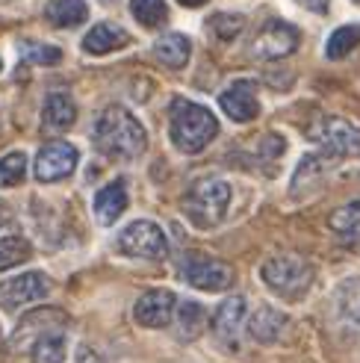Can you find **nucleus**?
Here are the masks:
<instances>
[{
  "mask_svg": "<svg viewBox=\"0 0 360 363\" xmlns=\"http://www.w3.org/2000/svg\"><path fill=\"white\" fill-rule=\"evenodd\" d=\"M95 145L116 160H136L148 145L142 127L124 106H106L95 121Z\"/></svg>",
  "mask_w": 360,
  "mask_h": 363,
  "instance_id": "f257e3e1",
  "label": "nucleus"
},
{
  "mask_svg": "<svg viewBox=\"0 0 360 363\" xmlns=\"http://www.w3.org/2000/svg\"><path fill=\"white\" fill-rule=\"evenodd\" d=\"M169 133H171V142H174L177 151L198 154L215 139V133H219V121H215V116L207 110V106L177 98L171 104V127H169Z\"/></svg>",
  "mask_w": 360,
  "mask_h": 363,
  "instance_id": "f03ea898",
  "label": "nucleus"
},
{
  "mask_svg": "<svg viewBox=\"0 0 360 363\" xmlns=\"http://www.w3.org/2000/svg\"><path fill=\"white\" fill-rule=\"evenodd\" d=\"M260 275H263V284L275 296L286 301H298L313 284V266L304 257H298V254H281V257L263 263Z\"/></svg>",
  "mask_w": 360,
  "mask_h": 363,
  "instance_id": "7ed1b4c3",
  "label": "nucleus"
},
{
  "mask_svg": "<svg viewBox=\"0 0 360 363\" xmlns=\"http://www.w3.org/2000/svg\"><path fill=\"white\" fill-rule=\"evenodd\" d=\"M230 207V184L219 177H207L186 192L184 198V210L198 228H215Z\"/></svg>",
  "mask_w": 360,
  "mask_h": 363,
  "instance_id": "20e7f679",
  "label": "nucleus"
},
{
  "mask_svg": "<svg viewBox=\"0 0 360 363\" xmlns=\"http://www.w3.org/2000/svg\"><path fill=\"white\" fill-rule=\"evenodd\" d=\"M116 248L121 254H128V257H136V260H163L169 254V242H166L163 228L148 222V219L130 222L124 228L116 237Z\"/></svg>",
  "mask_w": 360,
  "mask_h": 363,
  "instance_id": "39448f33",
  "label": "nucleus"
},
{
  "mask_svg": "<svg viewBox=\"0 0 360 363\" xmlns=\"http://www.w3.org/2000/svg\"><path fill=\"white\" fill-rule=\"evenodd\" d=\"M180 275L184 281L195 289H204V293H222L233 284V266L225 263V260H215V257H207V254H186L180 260Z\"/></svg>",
  "mask_w": 360,
  "mask_h": 363,
  "instance_id": "423d86ee",
  "label": "nucleus"
},
{
  "mask_svg": "<svg viewBox=\"0 0 360 363\" xmlns=\"http://www.w3.org/2000/svg\"><path fill=\"white\" fill-rule=\"evenodd\" d=\"M310 136L334 157H354L360 154V127L343 121V118H322Z\"/></svg>",
  "mask_w": 360,
  "mask_h": 363,
  "instance_id": "0eeeda50",
  "label": "nucleus"
},
{
  "mask_svg": "<svg viewBox=\"0 0 360 363\" xmlns=\"http://www.w3.org/2000/svg\"><path fill=\"white\" fill-rule=\"evenodd\" d=\"M47 293H50V281L45 272H24V275L0 284V307L4 311H18L24 304L42 301Z\"/></svg>",
  "mask_w": 360,
  "mask_h": 363,
  "instance_id": "6e6552de",
  "label": "nucleus"
},
{
  "mask_svg": "<svg viewBox=\"0 0 360 363\" xmlns=\"http://www.w3.org/2000/svg\"><path fill=\"white\" fill-rule=\"evenodd\" d=\"M298 48V30L286 21H269L260 33L254 45H251V53L257 60H281V57H290V53Z\"/></svg>",
  "mask_w": 360,
  "mask_h": 363,
  "instance_id": "1a4fd4ad",
  "label": "nucleus"
},
{
  "mask_svg": "<svg viewBox=\"0 0 360 363\" xmlns=\"http://www.w3.org/2000/svg\"><path fill=\"white\" fill-rule=\"evenodd\" d=\"M77 169V148L68 142H50L35 157V177L42 184H57Z\"/></svg>",
  "mask_w": 360,
  "mask_h": 363,
  "instance_id": "9d476101",
  "label": "nucleus"
},
{
  "mask_svg": "<svg viewBox=\"0 0 360 363\" xmlns=\"http://www.w3.org/2000/svg\"><path fill=\"white\" fill-rule=\"evenodd\" d=\"M174 311H177V298L171 289H148V293L139 296L133 316L142 328H166L174 319Z\"/></svg>",
  "mask_w": 360,
  "mask_h": 363,
  "instance_id": "9b49d317",
  "label": "nucleus"
},
{
  "mask_svg": "<svg viewBox=\"0 0 360 363\" xmlns=\"http://www.w3.org/2000/svg\"><path fill=\"white\" fill-rule=\"evenodd\" d=\"M242 325H245V298L242 296H233L227 301L219 304V311L213 313V334L215 340L227 349H237L240 334H242Z\"/></svg>",
  "mask_w": 360,
  "mask_h": 363,
  "instance_id": "f8f14e48",
  "label": "nucleus"
},
{
  "mask_svg": "<svg viewBox=\"0 0 360 363\" xmlns=\"http://www.w3.org/2000/svg\"><path fill=\"white\" fill-rule=\"evenodd\" d=\"M219 104H222L225 116H230L233 121H240V124H242V121H251V118H257V113H260L257 86L251 83V80H237V83L227 86L225 92H222Z\"/></svg>",
  "mask_w": 360,
  "mask_h": 363,
  "instance_id": "ddd939ff",
  "label": "nucleus"
},
{
  "mask_svg": "<svg viewBox=\"0 0 360 363\" xmlns=\"http://www.w3.org/2000/svg\"><path fill=\"white\" fill-rule=\"evenodd\" d=\"M65 322H68V316L62 311H57V307H39V311H33V313H27L21 319V325H18V331H15V342L18 346H24V342L33 346L42 334L62 331Z\"/></svg>",
  "mask_w": 360,
  "mask_h": 363,
  "instance_id": "4468645a",
  "label": "nucleus"
},
{
  "mask_svg": "<svg viewBox=\"0 0 360 363\" xmlns=\"http://www.w3.org/2000/svg\"><path fill=\"white\" fill-rule=\"evenodd\" d=\"M74 118H77V106H74V101H71L65 92L47 95L45 110H42L45 133H62V130H68V127L74 124Z\"/></svg>",
  "mask_w": 360,
  "mask_h": 363,
  "instance_id": "2eb2a0df",
  "label": "nucleus"
},
{
  "mask_svg": "<svg viewBox=\"0 0 360 363\" xmlns=\"http://www.w3.org/2000/svg\"><path fill=\"white\" fill-rule=\"evenodd\" d=\"M124 210H128V189H124V180H113V184H106L95 195V219L101 225H113Z\"/></svg>",
  "mask_w": 360,
  "mask_h": 363,
  "instance_id": "dca6fc26",
  "label": "nucleus"
},
{
  "mask_svg": "<svg viewBox=\"0 0 360 363\" xmlns=\"http://www.w3.org/2000/svg\"><path fill=\"white\" fill-rule=\"evenodd\" d=\"M130 42V35L124 33L121 27L110 24V21H103V24H95L92 30L86 33V39H83V50L86 53H95V57H101V53H113L118 48H124Z\"/></svg>",
  "mask_w": 360,
  "mask_h": 363,
  "instance_id": "f3484780",
  "label": "nucleus"
},
{
  "mask_svg": "<svg viewBox=\"0 0 360 363\" xmlns=\"http://www.w3.org/2000/svg\"><path fill=\"white\" fill-rule=\"evenodd\" d=\"M328 228L343 245H360V201H351L328 216Z\"/></svg>",
  "mask_w": 360,
  "mask_h": 363,
  "instance_id": "a211bd4d",
  "label": "nucleus"
},
{
  "mask_svg": "<svg viewBox=\"0 0 360 363\" xmlns=\"http://www.w3.org/2000/svg\"><path fill=\"white\" fill-rule=\"evenodd\" d=\"M286 328V316L275 307H260V311L248 319V334L257 342H278Z\"/></svg>",
  "mask_w": 360,
  "mask_h": 363,
  "instance_id": "6ab92c4d",
  "label": "nucleus"
},
{
  "mask_svg": "<svg viewBox=\"0 0 360 363\" xmlns=\"http://www.w3.org/2000/svg\"><path fill=\"white\" fill-rule=\"evenodd\" d=\"M189 53H192V45L184 33H166L154 45V57L166 68H184L189 62Z\"/></svg>",
  "mask_w": 360,
  "mask_h": 363,
  "instance_id": "aec40b11",
  "label": "nucleus"
},
{
  "mask_svg": "<svg viewBox=\"0 0 360 363\" xmlns=\"http://www.w3.org/2000/svg\"><path fill=\"white\" fill-rule=\"evenodd\" d=\"M45 18L53 27H77L89 18L86 0H50Z\"/></svg>",
  "mask_w": 360,
  "mask_h": 363,
  "instance_id": "412c9836",
  "label": "nucleus"
},
{
  "mask_svg": "<svg viewBox=\"0 0 360 363\" xmlns=\"http://www.w3.org/2000/svg\"><path fill=\"white\" fill-rule=\"evenodd\" d=\"M207 311L198 301H180L174 311V325H177V337L180 340H195L204 331Z\"/></svg>",
  "mask_w": 360,
  "mask_h": 363,
  "instance_id": "4be33fe9",
  "label": "nucleus"
},
{
  "mask_svg": "<svg viewBox=\"0 0 360 363\" xmlns=\"http://www.w3.org/2000/svg\"><path fill=\"white\" fill-rule=\"evenodd\" d=\"M33 363H62L65 360V331H47L30 346Z\"/></svg>",
  "mask_w": 360,
  "mask_h": 363,
  "instance_id": "5701e85b",
  "label": "nucleus"
},
{
  "mask_svg": "<svg viewBox=\"0 0 360 363\" xmlns=\"http://www.w3.org/2000/svg\"><path fill=\"white\" fill-rule=\"evenodd\" d=\"M360 45V24H346L331 33V39L325 45V57L328 60H343Z\"/></svg>",
  "mask_w": 360,
  "mask_h": 363,
  "instance_id": "b1692460",
  "label": "nucleus"
},
{
  "mask_svg": "<svg viewBox=\"0 0 360 363\" xmlns=\"http://www.w3.org/2000/svg\"><path fill=\"white\" fill-rule=\"evenodd\" d=\"M30 254H33V245L24 237H4L0 240V272L27 263Z\"/></svg>",
  "mask_w": 360,
  "mask_h": 363,
  "instance_id": "393cba45",
  "label": "nucleus"
},
{
  "mask_svg": "<svg viewBox=\"0 0 360 363\" xmlns=\"http://www.w3.org/2000/svg\"><path fill=\"white\" fill-rule=\"evenodd\" d=\"M337 307L349 322H354L360 328V278H351L346 284H339L337 289Z\"/></svg>",
  "mask_w": 360,
  "mask_h": 363,
  "instance_id": "a878e982",
  "label": "nucleus"
},
{
  "mask_svg": "<svg viewBox=\"0 0 360 363\" xmlns=\"http://www.w3.org/2000/svg\"><path fill=\"white\" fill-rule=\"evenodd\" d=\"M130 9H133V18L142 27H159L169 15L166 0H133Z\"/></svg>",
  "mask_w": 360,
  "mask_h": 363,
  "instance_id": "bb28decb",
  "label": "nucleus"
},
{
  "mask_svg": "<svg viewBox=\"0 0 360 363\" xmlns=\"http://www.w3.org/2000/svg\"><path fill=\"white\" fill-rule=\"evenodd\" d=\"M24 174H27V157L21 151L0 157V186H18Z\"/></svg>",
  "mask_w": 360,
  "mask_h": 363,
  "instance_id": "cd10ccee",
  "label": "nucleus"
},
{
  "mask_svg": "<svg viewBox=\"0 0 360 363\" xmlns=\"http://www.w3.org/2000/svg\"><path fill=\"white\" fill-rule=\"evenodd\" d=\"M21 57L27 62H35V65H57L62 60V50L53 48V45H42V42H21L18 45Z\"/></svg>",
  "mask_w": 360,
  "mask_h": 363,
  "instance_id": "c85d7f7f",
  "label": "nucleus"
},
{
  "mask_svg": "<svg viewBox=\"0 0 360 363\" xmlns=\"http://www.w3.org/2000/svg\"><path fill=\"white\" fill-rule=\"evenodd\" d=\"M242 24H245V18L242 15H213L210 18V30L219 35V39H233L240 30H242Z\"/></svg>",
  "mask_w": 360,
  "mask_h": 363,
  "instance_id": "c756f323",
  "label": "nucleus"
},
{
  "mask_svg": "<svg viewBox=\"0 0 360 363\" xmlns=\"http://www.w3.org/2000/svg\"><path fill=\"white\" fill-rule=\"evenodd\" d=\"M298 4H301L304 9H310V12L325 15V12H328V4H331V0H298Z\"/></svg>",
  "mask_w": 360,
  "mask_h": 363,
  "instance_id": "7c9ffc66",
  "label": "nucleus"
},
{
  "mask_svg": "<svg viewBox=\"0 0 360 363\" xmlns=\"http://www.w3.org/2000/svg\"><path fill=\"white\" fill-rule=\"evenodd\" d=\"M9 216H12V210H9L4 201H0V225H6V222H9Z\"/></svg>",
  "mask_w": 360,
  "mask_h": 363,
  "instance_id": "2f4dec72",
  "label": "nucleus"
},
{
  "mask_svg": "<svg viewBox=\"0 0 360 363\" xmlns=\"http://www.w3.org/2000/svg\"><path fill=\"white\" fill-rule=\"evenodd\" d=\"M177 4H184V6H204L207 0H177Z\"/></svg>",
  "mask_w": 360,
  "mask_h": 363,
  "instance_id": "473e14b6",
  "label": "nucleus"
},
{
  "mask_svg": "<svg viewBox=\"0 0 360 363\" xmlns=\"http://www.w3.org/2000/svg\"><path fill=\"white\" fill-rule=\"evenodd\" d=\"M357 4H360V0H357Z\"/></svg>",
  "mask_w": 360,
  "mask_h": 363,
  "instance_id": "72a5a7b5",
  "label": "nucleus"
}]
</instances>
